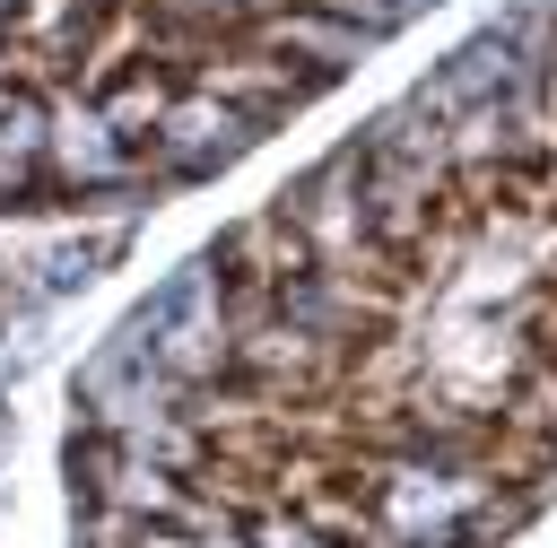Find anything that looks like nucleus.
Masks as SVG:
<instances>
[{"mask_svg": "<svg viewBox=\"0 0 557 548\" xmlns=\"http://www.w3.org/2000/svg\"><path fill=\"white\" fill-rule=\"evenodd\" d=\"M78 548H487L557 496V0L183 261L70 391Z\"/></svg>", "mask_w": 557, "mask_h": 548, "instance_id": "1", "label": "nucleus"}, {"mask_svg": "<svg viewBox=\"0 0 557 548\" xmlns=\"http://www.w3.org/2000/svg\"><path fill=\"white\" fill-rule=\"evenodd\" d=\"M435 0H0V209L183 191Z\"/></svg>", "mask_w": 557, "mask_h": 548, "instance_id": "2", "label": "nucleus"}]
</instances>
